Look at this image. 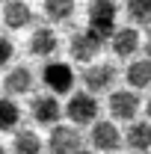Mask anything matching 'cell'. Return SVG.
Wrapping results in <instances>:
<instances>
[{"mask_svg":"<svg viewBox=\"0 0 151 154\" xmlns=\"http://www.w3.org/2000/svg\"><path fill=\"white\" fill-rule=\"evenodd\" d=\"M89 27L98 36L113 38V33H116V3L113 0H92L89 3Z\"/></svg>","mask_w":151,"mask_h":154,"instance_id":"1","label":"cell"},{"mask_svg":"<svg viewBox=\"0 0 151 154\" xmlns=\"http://www.w3.org/2000/svg\"><path fill=\"white\" fill-rule=\"evenodd\" d=\"M101 48H104V36H98L92 27L77 30L74 36H71V57L77 62H92L101 54Z\"/></svg>","mask_w":151,"mask_h":154,"instance_id":"2","label":"cell"},{"mask_svg":"<svg viewBox=\"0 0 151 154\" xmlns=\"http://www.w3.org/2000/svg\"><path fill=\"white\" fill-rule=\"evenodd\" d=\"M65 113H68V119H71L74 125H92L95 119H98V101H95V92L86 89V92L71 95Z\"/></svg>","mask_w":151,"mask_h":154,"instance_id":"3","label":"cell"},{"mask_svg":"<svg viewBox=\"0 0 151 154\" xmlns=\"http://www.w3.org/2000/svg\"><path fill=\"white\" fill-rule=\"evenodd\" d=\"M80 145H83L80 131L68 128V125H57L51 131V139H48V148L54 154H74V151H80Z\"/></svg>","mask_w":151,"mask_h":154,"instance_id":"4","label":"cell"},{"mask_svg":"<svg viewBox=\"0 0 151 154\" xmlns=\"http://www.w3.org/2000/svg\"><path fill=\"white\" fill-rule=\"evenodd\" d=\"M116 77H119L116 74V65H110V62H95V65H89L83 71V86L89 92H107L116 83Z\"/></svg>","mask_w":151,"mask_h":154,"instance_id":"5","label":"cell"},{"mask_svg":"<svg viewBox=\"0 0 151 154\" xmlns=\"http://www.w3.org/2000/svg\"><path fill=\"white\" fill-rule=\"evenodd\" d=\"M42 80H45V86H51L57 95H62V92H68V89L74 86V71H71L65 62H48L45 71H42Z\"/></svg>","mask_w":151,"mask_h":154,"instance_id":"6","label":"cell"},{"mask_svg":"<svg viewBox=\"0 0 151 154\" xmlns=\"http://www.w3.org/2000/svg\"><path fill=\"white\" fill-rule=\"evenodd\" d=\"M110 113L119 122H133V116L139 113V95L136 92H128V89L113 92L110 95Z\"/></svg>","mask_w":151,"mask_h":154,"instance_id":"7","label":"cell"},{"mask_svg":"<svg viewBox=\"0 0 151 154\" xmlns=\"http://www.w3.org/2000/svg\"><path fill=\"white\" fill-rule=\"evenodd\" d=\"M30 113L39 125H57L59 116H62V107L54 95H36L33 104H30Z\"/></svg>","mask_w":151,"mask_h":154,"instance_id":"8","label":"cell"},{"mask_svg":"<svg viewBox=\"0 0 151 154\" xmlns=\"http://www.w3.org/2000/svg\"><path fill=\"white\" fill-rule=\"evenodd\" d=\"M92 145L98 151H116V148L122 145V131L116 128V122H95Z\"/></svg>","mask_w":151,"mask_h":154,"instance_id":"9","label":"cell"},{"mask_svg":"<svg viewBox=\"0 0 151 154\" xmlns=\"http://www.w3.org/2000/svg\"><path fill=\"white\" fill-rule=\"evenodd\" d=\"M3 24L9 30H24L33 24V9L24 0H6L3 3Z\"/></svg>","mask_w":151,"mask_h":154,"instance_id":"10","label":"cell"},{"mask_svg":"<svg viewBox=\"0 0 151 154\" xmlns=\"http://www.w3.org/2000/svg\"><path fill=\"white\" fill-rule=\"evenodd\" d=\"M59 48V38L57 33L51 30V27H39V30H33V36H30V54L33 57H54Z\"/></svg>","mask_w":151,"mask_h":154,"instance_id":"11","label":"cell"},{"mask_svg":"<svg viewBox=\"0 0 151 154\" xmlns=\"http://www.w3.org/2000/svg\"><path fill=\"white\" fill-rule=\"evenodd\" d=\"M33 71L27 68V65H18V68H12L9 74L3 77V89L9 92V95H27L30 89H33Z\"/></svg>","mask_w":151,"mask_h":154,"instance_id":"12","label":"cell"},{"mask_svg":"<svg viewBox=\"0 0 151 154\" xmlns=\"http://www.w3.org/2000/svg\"><path fill=\"white\" fill-rule=\"evenodd\" d=\"M136 48H139V33L133 30V27H125V30H116L113 33V54L122 59H128L136 54Z\"/></svg>","mask_w":151,"mask_h":154,"instance_id":"13","label":"cell"},{"mask_svg":"<svg viewBox=\"0 0 151 154\" xmlns=\"http://www.w3.org/2000/svg\"><path fill=\"white\" fill-rule=\"evenodd\" d=\"M125 142L133 151H148L151 148V122H133L125 134Z\"/></svg>","mask_w":151,"mask_h":154,"instance_id":"14","label":"cell"},{"mask_svg":"<svg viewBox=\"0 0 151 154\" xmlns=\"http://www.w3.org/2000/svg\"><path fill=\"white\" fill-rule=\"evenodd\" d=\"M128 83H131L133 89H145V86H151V57L136 59V62L128 65Z\"/></svg>","mask_w":151,"mask_h":154,"instance_id":"15","label":"cell"},{"mask_svg":"<svg viewBox=\"0 0 151 154\" xmlns=\"http://www.w3.org/2000/svg\"><path fill=\"white\" fill-rule=\"evenodd\" d=\"M12 151L15 154H39L42 151V139L33 131H18L15 134V142H12Z\"/></svg>","mask_w":151,"mask_h":154,"instance_id":"16","label":"cell"},{"mask_svg":"<svg viewBox=\"0 0 151 154\" xmlns=\"http://www.w3.org/2000/svg\"><path fill=\"white\" fill-rule=\"evenodd\" d=\"M45 15L51 21H68L74 15V0H45Z\"/></svg>","mask_w":151,"mask_h":154,"instance_id":"17","label":"cell"},{"mask_svg":"<svg viewBox=\"0 0 151 154\" xmlns=\"http://www.w3.org/2000/svg\"><path fill=\"white\" fill-rule=\"evenodd\" d=\"M21 119V110L12 98H0V131H12Z\"/></svg>","mask_w":151,"mask_h":154,"instance_id":"18","label":"cell"},{"mask_svg":"<svg viewBox=\"0 0 151 154\" xmlns=\"http://www.w3.org/2000/svg\"><path fill=\"white\" fill-rule=\"evenodd\" d=\"M128 18L139 27L151 24V0H128Z\"/></svg>","mask_w":151,"mask_h":154,"instance_id":"19","label":"cell"},{"mask_svg":"<svg viewBox=\"0 0 151 154\" xmlns=\"http://www.w3.org/2000/svg\"><path fill=\"white\" fill-rule=\"evenodd\" d=\"M12 57H15V45L9 38H0V65H6Z\"/></svg>","mask_w":151,"mask_h":154,"instance_id":"20","label":"cell"},{"mask_svg":"<svg viewBox=\"0 0 151 154\" xmlns=\"http://www.w3.org/2000/svg\"><path fill=\"white\" fill-rule=\"evenodd\" d=\"M145 54L151 57V33H148V38H145Z\"/></svg>","mask_w":151,"mask_h":154,"instance_id":"21","label":"cell"},{"mask_svg":"<svg viewBox=\"0 0 151 154\" xmlns=\"http://www.w3.org/2000/svg\"><path fill=\"white\" fill-rule=\"evenodd\" d=\"M145 110H148V116H151V98H148V104H145Z\"/></svg>","mask_w":151,"mask_h":154,"instance_id":"22","label":"cell"},{"mask_svg":"<svg viewBox=\"0 0 151 154\" xmlns=\"http://www.w3.org/2000/svg\"><path fill=\"white\" fill-rule=\"evenodd\" d=\"M74 154H92V151H83V148H80V151H74Z\"/></svg>","mask_w":151,"mask_h":154,"instance_id":"23","label":"cell"},{"mask_svg":"<svg viewBox=\"0 0 151 154\" xmlns=\"http://www.w3.org/2000/svg\"><path fill=\"white\" fill-rule=\"evenodd\" d=\"M0 154H6V151H3V142H0Z\"/></svg>","mask_w":151,"mask_h":154,"instance_id":"24","label":"cell"}]
</instances>
